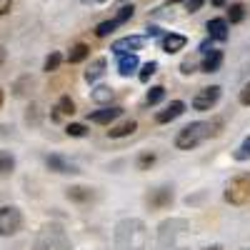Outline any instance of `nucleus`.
Instances as JSON below:
<instances>
[{
    "label": "nucleus",
    "mask_w": 250,
    "mask_h": 250,
    "mask_svg": "<svg viewBox=\"0 0 250 250\" xmlns=\"http://www.w3.org/2000/svg\"><path fill=\"white\" fill-rule=\"evenodd\" d=\"M165 98V88L163 85H153L148 90V95H145V105H158V103H163Z\"/></svg>",
    "instance_id": "nucleus-20"
},
{
    "label": "nucleus",
    "mask_w": 250,
    "mask_h": 250,
    "mask_svg": "<svg viewBox=\"0 0 250 250\" xmlns=\"http://www.w3.org/2000/svg\"><path fill=\"white\" fill-rule=\"evenodd\" d=\"M208 35H210L213 40H220V43H225L228 40V20L225 18H213L208 20Z\"/></svg>",
    "instance_id": "nucleus-11"
},
{
    "label": "nucleus",
    "mask_w": 250,
    "mask_h": 250,
    "mask_svg": "<svg viewBox=\"0 0 250 250\" xmlns=\"http://www.w3.org/2000/svg\"><path fill=\"white\" fill-rule=\"evenodd\" d=\"M53 120H60V118H70L75 113V103L70 95H60V100L55 103V108H53Z\"/></svg>",
    "instance_id": "nucleus-13"
},
{
    "label": "nucleus",
    "mask_w": 250,
    "mask_h": 250,
    "mask_svg": "<svg viewBox=\"0 0 250 250\" xmlns=\"http://www.w3.org/2000/svg\"><path fill=\"white\" fill-rule=\"evenodd\" d=\"M138 130V123L135 120H123V123H118V125H110V130H108V135L110 138H128V135H133Z\"/></svg>",
    "instance_id": "nucleus-15"
},
{
    "label": "nucleus",
    "mask_w": 250,
    "mask_h": 250,
    "mask_svg": "<svg viewBox=\"0 0 250 250\" xmlns=\"http://www.w3.org/2000/svg\"><path fill=\"white\" fill-rule=\"evenodd\" d=\"M143 45H145V38H143V35H125V38L115 40L110 50H113V53L120 58V55H130V53L140 50Z\"/></svg>",
    "instance_id": "nucleus-5"
},
{
    "label": "nucleus",
    "mask_w": 250,
    "mask_h": 250,
    "mask_svg": "<svg viewBox=\"0 0 250 250\" xmlns=\"http://www.w3.org/2000/svg\"><path fill=\"white\" fill-rule=\"evenodd\" d=\"M180 73H183V75H190V73H195V60H190V58H188V60H183Z\"/></svg>",
    "instance_id": "nucleus-32"
},
{
    "label": "nucleus",
    "mask_w": 250,
    "mask_h": 250,
    "mask_svg": "<svg viewBox=\"0 0 250 250\" xmlns=\"http://www.w3.org/2000/svg\"><path fill=\"white\" fill-rule=\"evenodd\" d=\"M233 158H235L238 163H245V160H250V135H248V138H243V143H240L238 148H235Z\"/></svg>",
    "instance_id": "nucleus-21"
},
{
    "label": "nucleus",
    "mask_w": 250,
    "mask_h": 250,
    "mask_svg": "<svg viewBox=\"0 0 250 250\" xmlns=\"http://www.w3.org/2000/svg\"><path fill=\"white\" fill-rule=\"evenodd\" d=\"M210 135H213V123H205V120L190 123V125H185L183 130H178L175 148L178 150H193V148H198V145H203Z\"/></svg>",
    "instance_id": "nucleus-1"
},
{
    "label": "nucleus",
    "mask_w": 250,
    "mask_h": 250,
    "mask_svg": "<svg viewBox=\"0 0 250 250\" xmlns=\"http://www.w3.org/2000/svg\"><path fill=\"white\" fill-rule=\"evenodd\" d=\"M13 8V0H0V15H8Z\"/></svg>",
    "instance_id": "nucleus-33"
},
{
    "label": "nucleus",
    "mask_w": 250,
    "mask_h": 250,
    "mask_svg": "<svg viewBox=\"0 0 250 250\" xmlns=\"http://www.w3.org/2000/svg\"><path fill=\"white\" fill-rule=\"evenodd\" d=\"M115 28H118L115 18H113V20H105V23H100V25L95 28V35H98V38H108V35H110Z\"/></svg>",
    "instance_id": "nucleus-26"
},
{
    "label": "nucleus",
    "mask_w": 250,
    "mask_h": 250,
    "mask_svg": "<svg viewBox=\"0 0 250 250\" xmlns=\"http://www.w3.org/2000/svg\"><path fill=\"white\" fill-rule=\"evenodd\" d=\"M243 18H245L243 3H230V8H228V20H230V23H240Z\"/></svg>",
    "instance_id": "nucleus-23"
},
{
    "label": "nucleus",
    "mask_w": 250,
    "mask_h": 250,
    "mask_svg": "<svg viewBox=\"0 0 250 250\" xmlns=\"http://www.w3.org/2000/svg\"><path fill=\"white\" fill-rule=\"evenodd\" d=\"M120 115H123V108H118V105H103L100 110L90 113L88 120L95 123V125H110V123H113L115 118H120Z\"/></svg>",
    "instance_id": "nucleus-6"
},
{
    "label": "nucleus",
    "mask_w": 250,
    "mask_h": 250,
    "mask_svg": "<svg viewBox=\"0 0 250 250\" xmlns=\"http://www.w3.org/2000/svg\"><path fill=\"white\" fill-rule=\"evenodd\" d=\"M85 3H88V0H85Z\"/></svg>",
    "instance_id": "nucleus-38"
},
{
    "label": "nucleus",
    "mask_w": 250,
    "mask_h": 250,
    "mask_svg": "<svg viewBox=\"0 0 250 250\" xmlns=\"http://www.w3.org/2000/svg\"><path fill=\"white\" fill-rule=\"evenodd\" d=\"M88 55H90V48L85 43H75L70 48V53H68V62H70V65H75V62H83Z\"/></svg>",
    "instance_id": "nucleus-19"
},
{
    "label": "nucleus",
    "mask_w": 250,
    "mask_h": 250,
    "mask_svg": "<svg viewBox=\"0 0 250 250\" xmlns=\"http://www.w3.org/2000/svg\"><path fill=\"white\" fill-rule=\"evenodd\" d=\"M3 100H5V93H3V88H0V108H3Z\"/></svg>",
    "instance_id": "nucleus-35"
},
{
    "label": "nucleus",
    "mask_w": 250,
    "mask_h": 250,
    "mask_svg": "<svg viewBox=\"0 0 250 250\" xmlns=\"http://www.w3.org/2000/svg\"><path fill=\"white\" fill-rule=\"evenodd\" d=\"M105 68H108V60L105 58H95L90 65H88V70H85V80L88 83H95L98 78L105 75Z\"/></svg>",
    "instance_id": "nucleus-17"
},
{
    "label": "nucleus",
    "mask_w": 250,
    "mask_h": 250,
    "mask_svg": "<svg viewBox=\"0 0 250 250\" xmlns=\"http://www.w3.org/2000/svg\"><path fill=\"white\" fill-rule=\"evenodd\" d=\"M138 55L135 53H130V55H120L118 58V73L123 75V78H128V75H133L135 70H138Z\"/></svg>",
    "instance_id": "nucleus-14"
},
{
    "label": "nucleus",
    "mask_w": 250,
    "mask_h": 250,
    "mask_svg": "<svg viewBox=\"0 0 250 250\" xmlns=\"http://www.w3.org/2000/svg\"><path fill=\"white\" fill-rule=\"evenodd\" d=\"M238 100H240V105H250V83H245V85H243Z\"/></svg>",
    "instance_id": "nucleus-30"
},
{
    "label": "nucleus",
    "mask_w": 250,
    "mask_h": 250,
    "mask_svg": "<svg viewBox=\"0 0 250 250\" xmlns=\"http://www.w3.org/2000/svg\"><path fill=\"white\" fill-rule=\"evenodd\" d=\"M185 45H188V38H185V35L170 33V35H165V38H163V50L168 53V55H173V53H180Z\"/></svg>",
    "instance_id": "nucleus-12"
},
{
    "label": "nucleus",
    "mask_w": 250,
    "mask_h": 250,
    "mask_svg": "<svg viewBox=\"0 0 250 250\" xmlns=\"http://www.w3.org/2000/svg\"><path fill=\"white\" fill-rule=\"evenodd\" d=\"M220 65H223V50H213L210 48L200 60V70L203 73H218Z\"/></svg>",
    "instance_id": "nucleus-10"
},
{
    "label": "nucleus",
    "mask_w": 250,
    "mask_h": 250,
    "mask_svg": "<svg viewBox=\"0 0 250 250\" xmlns=\"http://www.w3.org/2000/svg\"><path fill=\"white\" fill-rule=\"evenodd\" d=\"M158 73V62H145V65H143V70H140V83H148L153 75Z\"/></svg>",
    "instance_id": "nucleus-27"
},
{
    "label": "nucleus",
    "mask_w": 250,
    "mask_h": 250,
    "mask_svg": "<svg viewBox=\"0 0 250 250\" xmlns=\"http://www.w3.org/2000/svg\"><path fill=\"white\" fill-rule=\"evenodd\" d=\"M113 88H108V85H98L95 90H93V100L95 103H110L113 100Z\"/></svg>",
    "instance_id": "nucleus-22"
},
{
    "label": "nucleus",
    "mask_w": 250,
    "mask_h": 250,
    "mask_svg": "<svg viewBox=\"0 0 250 250\" xmlns=\"http://www.w3.org/2000/svg\"><path fill=\"white\" fill-rule=\"evenodd\" d=\"M45 165L53 170V173H62V175H68V173H78V165L65 160L62 155H48L45 158Z\"/></svg>",
    "instance_id": "nucleus-9"
},
{
    "label": "nucleus",
    "mask_w": 250,
    "mask_h": 250,
    "mask_svg": "<svg viewBox=\"0 0 250 250\" xmlns=\"http://www.w3.org/2000/svg\"><path fill=\"white\" fill-rule=\"evenodd\" d=\"M60 62H62V55H60V53H50V55L45 58L43 70H45V73H55V70L60 68Z\"/></svg>",
    "instance_id": "nucleus-24"
},
{
    "label": "nucleus",
    "mask_w": 250,
    "mask_h": 250,
    "mask_svg": "<svg viewBox=\"0 0 250 250\" xmlns=\"http://www.w3.org/2000/svg\"><path fill=\"white\" fill-rule=\"evenodd\" d=\"M218 100H220V85L200 88V90L195 93V98H193V110H200V113H205V110L215 108V103H218Z\"/></svg>",
    "instance_id": "nucleus-4"
},
{
    "label": "nucleus",
    "mask_w": 250,
    "mask_h": 250,
    "mask_svg": "<svg viewBox=\"0 0 250 250\" xmlns=\"http://www.w3.org/2000/svg\"><path fill=\"white\" fill-rule=\"evenodd\" d=\"M223 198H225V203H230V205L250 203V173H243V175H235V178L228 180Z\"/></svg>",
    "instance_id": "nucleus-2"
},
{
    "label": "nucleus",
    "mask_w": 250,
    "mask_h": 250,
    "mask_svg": "<svg viewBox=\"0 0 250 250\" xmlns=\"http://www.w3.org/2000/svg\"><path fill=\"white\" fill-rule=\"evenodd\" d=\"M133 13H135V8H133V5H123V8L118 10V15H115V23H118V25L128 23V20L133 18Z\"/></svg>",
    "instance_id": "nucleus-28"
},
{
    "label": "nucleus",
    "mask_w": 250,
    "mask_h": 250,
    "mask_svg": "<svg viewBox=\"0 0 250 250\" xmlns=\"http://www.w3.org/2000/svg\"><path fill=\"white\" fill-rule=\"evenodd\" d=\"M13 170H15V158H13V153L0 150V180L10 178V175H13Z\"/></svg>",
    "instance_id": "nucleus-18"
},
{
    "label": "nucleus",
    "mask_w": 250,
    "mask_h": 250,
    "mask_svg": "<svg viewBox=\"0 0 250 250\" xmlns=\"http://www.w3.org/2000/svg\"><path fill=\"white\" fill-rule=\"evenodd\" d=\"M168 3H183V0H168Z\"/></svg>",
    "instance_id": "nucleus-37"
},
{
    "label": "nucleus",
    "mask_w": 250,
    "mask_h": 250,
    "mask_svg": "<svg viewBox=\"0 0 250 250\" xmlns=\"http://www.w3.org/2000/svg\"><path fill=\"white\" fill-rule=\"evenodd\" d=\"M173 203V190L170 188H158V190H153L148 195V205L153 208V210H163V208H168Z\"/></svg>",
    "instance_id": "nucleus-8"
},
{
    "label": "nucleus",
    "mask_w": 250,
    "mask_h": 250,
    "mask_svg": "<svg viewBox=\"0 0 250 250\" xmlns=\"http://www.w3.org/2000/svg\"><path fill=\"white\" fill-rule=\"evenodd\" d=\"M203 3H205V0H185V10L188 13H198L203 8Z\"/></svg>",
    "instance_id": "nucleus-31"
},
{
    "label": "nucleus",
    "mask_w": 250,
    "mask_h": 250,
    "mask_svg": "<svg viewBox=\"0 0 250 250\" xmlns=\"http://www.w3.org/2000/svg\"><path fill=\"white\" fill-rule=\"evenodd\" d=\"M68 200H73V203H90L93 200V190L90 188H85V185H73V188H68Z\"/></svg>",
    "instance_id": "nucleus-16"
},
{
    "label": "nucleus",
    "mask_w": 250,
    "mask_h": 250,
    "mask_svg": "<svg viewBox=\"0 0 250 250\" xmlns=\"http://www.w3.org/2000/svg\"><path fill=\"white\" fill-rule=\"evenodd\" d=\"M185 113V103L183 100H173L170 105H165L163 110H158L155 113V123H160V125H165V123H173L175 118H180Z\"/></svg>",
    "instance_id": "nucleus-7"
},
{
    "label": "nucleus",
    "mask_w": 250,
    "mask_h": 250,
    "mask_svg": "<svg viewBox=\"0 0 250 250\" xmlns=\"http://www.w3.org/2000/svg\"><path fill=\"white\" fill-rule=\"evenodd\" d=\"M208 250H220V248H218V245H213V248H208Z\"/></svg>",
    "instance_id": "nucleus-36"
},
{
    "label": "nucleus",
    "mask_w": 250,
    "mask_h": 250,
    "mask_svg": "<svg viewBox=\"0 0 250 250\" xmlns=\"http://www.w3.org/2000/svg\"><path fill=\"white\" fill-rule=\"evenodd\" d=\"M150 165H155V153H143L138 158V170H148Z\"/></svg>",
    "instance_id": "nucleus-29"
},
{
    "label": "nucleus",
    "mask_w": 250,
    "mask_h": 250,
    "mask_svg": "<svg viewBox=\"0 0 250 250\" xmlns=\"http://www.w3.org/2000/svg\"><path fill=\"white\" fill-rule=\"evenodd\" d=\"M210 3H213L215 8H223V5H228V3H230V0H210Z\"/></svg>",
    "instance_id": "nucleus-34"
},
{
    "label": "nucleus",
    "mask_w": 250,
    "mask_h": 250,
    "mask_svg": "<svg viewBox=\"0 0 250 250\" xmlns=\"http://www.w3.org/2000/svg\"><path fill=\"white\" fill-rule=\"evenodd\" d=\"M23 230V213L15 205H3L0 208V235L10 238Z\"/></svg>",
    "instance_id": "nucleus-3"
},
{
    "label": "nucleus",
    "mask_w": 250,
    "mask_h": 250,
    "mask_svg": "<svg viewBox=\"0 0 250 250\" xmlns=\"http://www.w3.org/2000/svg\"><path fill=\"white\" fill-rule=\"evenodd\" d=\"M65 133H68L70 138H85V135H88V128H85L83 123H68Z\"/></svg>",
    "instance_id": "nucleus-25"
}]
</instances>
